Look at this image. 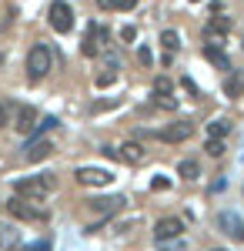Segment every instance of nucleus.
<instances>
[{
    "label": "nucleus",
    "mask_w": 244,
    "mask_h": 251,
    "mask_svg": "<svg viewBox=\"0 0 244 251\" xmlns=\"http://www.w3.org/2000/svg\"><path fill=\"white\" fill-rule=\"evenodd\" d=\"M7 211L14 214V218H20V221H44V218H47L40 208H34V204H30V198H20V194L7 201Z\"/></svg>",
    "instance_id": "7ed1b4c3"
},
{
    "label": "nucleus",
    "mask_w": 244,
    "mask_h": 251,
    "mask_svg": "<svg viewBox=\"0 0 244 251\" xmlns=\"http://www.w3.org/2000/svg\"><path fill=\"white\" fill-rule=\"evenodd\" d=\"M47 14H50V27H54L57 34H67V30L74 27V10H71L64 0H54Z\"/></svg>",
    "instance_id": "20e7f679"
},
{
    "label": "nucleus",
    "mask_w": 244,
    "mask_h": 251,
    "mask_svg": "<svg viewBox=\"0 0 244 251\" xmlns=\"http://www.w3.org/2000/svg\"><path fill=\"white\" fill-rule=\"evenodd\" d=\"M181 231H184V221H181V218H161V221L154 225V238H157V241H171V238H177Z\"/></svg>",
    "instance_id": "1a4fd4ad"
},
{
    "label": "nucleus",
    "mask_w": 244,
    "mask_h": 251,
    "mask_svg": "<svg viewBox=\"0 0 244 251\" xmlns=\"http://www.w3.org/2000/svg\"><path fill=\"white\" fill-rule=\"evenodd\" d=\"M134 3H137V0H117V7H121V10H134Z\"/></svg>",
    "instance_id": "c85d7f7f"
},
{
    "label": "nucleus",
    "mask_w": 244,
    "mask_h": 251,
    "mask_svg": "<svg viewBox=\"0 0 244 251\" xmlns=\"http://www.w3.org/2000/svg\"><path fill=\"white\" fill-rule=\"evenodd\" d=\"M224 94L227 97H241L244 94V74H231L224 80Z\"/></svg>",
    "instance_id": "dca6fc26"
},
{
    "label": "nucleus",
    "mask_w": 244,
    "mask_h": 251,
    "mask_svg": "<svg viewBox=\"0 0 244 251\" xmlns=\"http://www.w3.org/2000/svg\"><path fill=\"white\" fill-rule=\"evenodd\" d=\"M154 94H171V80L168 77H157V80H154Z\"/></svg>",
    "instance_id": "5701e85b"
},
{
    "label": "nucleus",
    "mask_w": 244,
    "mask_h": 251,
    "mask_svg": "<svg viewBox=\"0 0 244 251\" xmlns=\"http://www.w3.org/2000/svg\"><path fill=\"white\" fill-rule=\"evenodd\" d=\"M117 157H121L124 164H141V161H144V148H141L137 141H127L124 148H117Z\"/></svg>",
    "instance_id": "f8f14e48"
},
{
    "label": "nucleus",
    "mask_w": 244,
    "mask_h": 251,
    "mask_svg": "<svg viewBox=\"0 0 244 251\" xmlns=\"http://www.w3.org/2000/svg\"><path fill=\"white\" fill-rule=\"evenodd\" d=\"M111 80H114V71H111V74H97V87H107Z\"/></svg>",
    "instance_id": "bb28decb"
},
{
    "label": "nucleus",
    "mask_w": 244,
    "mask_h": 251,
    "mask_svg": "<svg viewBox=\"0 0 244 251\" xmlns=\"http://www.w3.org/2000/svg\"><path fill=\"white\" fill-rule=\"evenodd\" d=\"M14 127H17L20 134H30V131L37 127V111H34V107H20V111H17V121H14Z\"/></svg>",
    "instance_id": "9b49d317"
},
{
    "label": "nucleus",
    "mask_w": 244,
    "mask_h": 251,
    "mask_svg": "<svg viewBox=\"0 0 244 251\" xmlns=\"http://www.w3.org/2000/svg\"><path fill=\"white\" fill-rule=\"evenodd\" d=\"M17 194L20 198H30V201H37V198H47V194L57 188V177L54 174H37V177H20L17 184Z\"/></svg>",
    "instance_id": "f03ea898"
},
{
    "label": "nucleus",
    "mask_w": 244,
    "mask_h": 251,
    "mask_svg": "<svg viewBox=\"0 0 244 251\" xmlns=\"http://www.w3.org/2000/svg\"><path fill=\"white\" fill-rule=\"evenodd\" d=\"M121 37H124V40H134V37H137V30L127 24V27H121Z\"/></svg>",
    "instance_id": "393cba45"
},
{
    "label": "nucleus",
    "mask_w": 244,
    "mask_h": 251,
    "mask_svg": "<svg viewBox=\"0 0 244 251\" xmlns=\"http://www.w3.org/2000/svg\"><path fill=\"white\" fill-rule=\"evenodd\" d=\"M137 57H141L144 67H147V64H150V50H147V47H137Z\"/></svg>",
    "instance_id": "a878e982"
},
{
    "label": "nucleus",
    "mask_w": 244,
    "mask_h": 251,
    "mask_svg": "<svg viewBox=\"0 0 244 251\" xmlns=\"http://www.w3.org/2000/svg\"><path fill=\"white\" fill-rule=\"evenodd\" d=\"M50 154H54V144H50L47 137H30V141H27V148H24V157H27L30 164H37V161H47Z\"/></svg>",
    "instance_id": "39448f33"
},
{
    "label": "nucleus",
    "mask_w": 244,
    "mask_h": 251,
    "mask_svg": "<svg viewBox=\"0 0 244 251\" xmlns=\"http://www.w3.org/2000/svg\"><path fill=\"white\" fill-rule=\"evenodd\" d=\"M211 251H227V248H211Z\"/></svg>",
    "instance_id": "c756f323"
},
{
    "label": "nucleus",
    "mask_w": 244,
    "mask_h": 251,
    "mask_svg": "<svg viewBox=\"0 0 244 251\" xmlns=\"http://www.w3.org/2000/svg\"><path fill=\"white\" fill-rule=\"evenodd\" d=\"M227 131H231L227 121H211V124H207V137H224Z\"/></svg>",
    "instance_id": "a211bd4d"
},
{
    "label": "nucleus",
    "mask_w": 244,
    "mask_h": 251,
    "mask_svg": "<svg viewBox=\"0 0 244 251\" xmlns=\"http://www.w3.org/2000/svg\"><path fill=\"white\" fill-rule=\"evenodd\" d=\"M150 188H154V191H161V188H171V181H168V177H154V181H150Z\"/></svg>",
    "instance_id": "b1692460"
},
{
    "label": "nucleus",
    "mask_w": 244,
    "mask_h": 251,
    "mask_svg": "<svg viewBox=\"0 0 244 251\" xmlns=\"http://www.w3.org/2000/svg\"><path fill=\"white\" fill-rule=\"evenodd\" d=\"M14 111H17V107H14L10 100H0V127H3V124H14Z\"/></svg>",
    "instance_id": "6ab92c4d"
},
{
    "label": "nucleus",
    "mask_w": 244,
    "mask_h": 251,
    "mask_svg": "<svg viewBox=\"0 0 244 251\" xmlns=\"http://www.w3.org/2000/svg\"><path fill=\"white\" fill-rule=\"evenodd\" d=\"M191 3H201V0H191Z\"/></svg>",
    "instance_id": "7c9ffc66"
},
{
    "label": "nucleus",
    "mask_w": 244,
    "mask_h": 251,
    "mask_svg": "<svg viewBox=\"0 0 244 251\" xmlns=\"http://www.w3.org/2000/svg\"><path fill=\"white\" fill-rule=\"evenodd\" d=\"M204 151H207L211 157H221V154H224V144H221V137H207Z\"/></svg>",
    "instance_id": "412c9836"
},
{
    "label": "nucleus",
    "mask_w": 244,
    "mask_h": 251,
    "mask_svg": "<svg viewBox=\"0 0 244 251\" xmlns=\"http://www.w3.org/2000/svg\"><path fill=\"white\" fill-rule=\"evenodd\" d=\"M197 171H201L197 161H181V164H177V174H181V177H197Z\"/></svg>",
    "instance_id": "aec40b11"
},
{
    "label": "nucleus",
    "mask_w": 244,
    "mask_h": 251,
    "mask_svg": "<svg viewBox=\"0 0 244 251\" xmlns=\"http://www.w3.org/2000/svg\"><path fill=\"white\" fill-rule=\"evenodd\" d=\"M50 67H54V54H50V47H44V44L30 47V54H27V80H30V84L44 80L47 74H50Z\"/></svg>",
    "instance_id": "f257e3e1"
},
{
    "label": "nucleus",
    "mask_w": 244,
    "mask_h": 251,
    "mask_svg": "<svg viewBox=\"0 0 244 251\" xmlns=\"http://www.w3.org/2000/svg\"><path fill=\"white\" fill-rule=\"evenodd\" d=\"M154 100H157V107H168V111H177V100L171 94H154Z\"/></svg>",
    "instance_id": "4be33fe9"
},
{
    "label": "nucleus",
    "mask_w": 244,
    "mask_h": 251,
    "mask_svg": "<svg viewBox=\"0 0 244 251\" xmlns=\"http://www.w3.org/2000/svg\"><path fill=\"white\" fill-rule=\"evenodd\" d=\"M218 228H221L224 234H231L234 241H244V221L238 218V214L221 211V214H218Z\"/></svg>",
    "instance_id": "6e6552de"
},
{
    "label": "nucleus",
    "mask_w": 244,
    "mask_h": 251,
    "mask_svg": "<svg viewBox=\"0 0 244 251\" xmlns=\"http://www.w3.org/2000/svg\"><path fill=\"white\" fill-rule=\"evenodd\" d=\"M74 177L80 184H87V188H104V184H111V171H104V168H77Z\"/></svg>",
    "instance_id": "0eeeda50"
},
{
    "label": "nucleus",
    "mask_w": 244,
    "mask_h": 251,
    "mask_svg": "<svg viewBox=\"0 0 244 251\" xmlns=\"http://www.w3.org/2000/svg\"><path fill=\"white\" fill-rule=\"evenodd\" d=\"M91 208L94 211H104V214H114L124 208V198L121 194H114V198H97V201H91Z\"/></svg>",
    "instance_id": "ddd939ff"
},
{
    "label": "nucleus",
    "mask_w": 244,
    "mask_h": 251,
    "mask_svg": "<svg viewBox=\"0 0 244 251\" xmlns=\"http://www.w3.org/2000/svg\"><path fill=\"white\" fill-rule=\"evenodd\" d=\"M107 40H111V30H107V27H91V37L84 40V47H80L84 57H97V54L107 47Z\"/></svg>",
    "instance_id": "423d86ee"
},
{
    "label": "nucleus",
    "mask_w": 244,
    "mask_h": 251,
    "mask_svg": "<svg viewBox=\"0 0 244 251\" xmlns=\"http://www.w3.org/2000/svg\"><path fill=\"white\" fill-rule=\"evenodd\" d=\"M227 30H231V20H227V17H211V20H207V37H214V34L224 37Z\"/></svg>",
    "instance_id": "2eb2a0df"
},
{
    "label": "nucleus",
    "mask_w": 244,
    "mask_h": 251,
    "mask_svg": "<svg viewBox=\"0 0 244 251\" xmlns=\"http://www.w3.org/2000/svg\"><path fill=\"white\" fill-rule=\"evenodd\" d=\"M191 134H194V124H191V121H177V124H171V127L161 131V137H164L168 144H181V141H188Z\"/></svg>",
    "instance_id": "9d476101"
},
{
    "label": "nucleus",
    "mask_w": 244,
    "mask_h": 251,
    "mask_svg": "<svg viewBox=\"0 0 244 251\" xmlns=\"http://www.w3.org/2000/svg\"><path fill=\"white\" fill-rule=\"evenodd\" d=\"M181 84H184V91H191V94H197V84H194L191 77H181Z\"/></svg>",
    "instance_id": "cd10ccee"
},
{
    "label": "nucleus",
    "mask_w": 244,
    "mask_h": 251,
    "mask_svg": "<svg viewBox=\"0 0 244 251\" xmlns=\"http://www.w3.org/2000/svg\"><path fill=\"white\" fill-rule=\"evenodd\" d=\"M204 57L211 60V64H218L221 71H231V60H227V54L221 50V47H214V44H207V47H204Z\"/></svg>",
    "instance_id": "4468645a"
},
{
    "label": "nucleus",
    "mask_w": 244,
    "mask_h": 251,
    "mask_svg": "<svg viewBox=\"0 0 244 251\" xmlns=\"http://www.w3.org/2000/svg\"><path fill=\"white\" fill-rule=\"evenodd\" d=\"M161 44L168 47V54H177V50H181V37H177V30H164V34H161Z\"/></svg>",
    "instance_id": "f3484780"
}]
</instances>
